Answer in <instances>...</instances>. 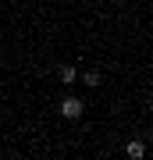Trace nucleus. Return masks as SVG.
Wrapping results in <instances>:
<instances>
[{"mask_svg":"<svg viewBox=\"0 0 153 160\" xmlns=\"http://www.w3.org/2000/svg\"><path fill=\"white\" fill-rule=\"evenodd\" d=\"M57 110H61V118H68V121H75V118H82L85 103H82L79 96H64L61 103H57Z\"/></svg>","mask_w":153,"mask_h":160,"instance_id":"obj_1","label":"nucleus"},{"mask_svg":"<svg viewBox=\"0 0 153 160\" xmlns=\"http://www.w3.org/2000/svg\"><path fill=\"white\" fill-rule=\"evenodd\" d=\"M125 153H128L132 160H139V157H146V142H142V139H132V142H128V149H125Z\"/></svg>","mask_w":153,"mask_h":160,"instance_id":"obj_2","label":"nucleus"},{"mask_svg":"<svg viewBox=\"0 0 153 160\" xmlns=\"http://www.w3.org/2000/svg\"><path fill=\"white\" fill-rule=\"evenodd\" d=\"M75 78H79V75H75V68H71V64H61V71H57V82H64V86H71Z\"/></svg>","mask_w":153,"mask_h":160,"instance_id":"obj_3","label":"nucleus"},{"mask_svg":"<svg viewBox=\"0 0 153 160\" xmlns=\"http://www.w3.org/2000/svg\"><path fill=\"white\" fill-rule=\"evenodd\" d=\"M82 82H85L89 89H96V86H100V71H85V78H82Z\"/></svg>","mask_w":153,"mask_h":160,"instance_id":"obj_4","label":"nucleus"}]
</instances>
